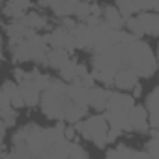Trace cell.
<instances>
[{
	"label": "cell",
	"mask_w": 159,
	"mask_h": 159,
	"mask_svg": "<svg viewBox=\"0 0 159 159\" xmlns=\"http://www.w3.org/2000/svg\"><path fill=\"white\" fill-rule=\"evenodd\" d=\"M66 88H67L66 81H62V79H51L47 88L41 90L39 105H41V111L47 118L64 120V112H66L67 105L71 103L69 98H67Z\"/></svg>",
	"instance_id": "obj_1"
},
{
	"label": "cell",
	"mask_w": 159,
	"mask_h": 159,
	"mask_svg": "<svg viewBox=\"0 0 159 159\" xmlns=\"http://www.w3.org/2000/svg\"><path fill=\"white\" fill-rule=\"evenodd\" d=\"M49 45L51 47H56V49H66V51H73L75 49V43H73V36H71V30H67L66 26H56L51 34L45 36Z\"/></svg>",
	"instance_id": "obj_4"
},
{
	"label": "cell",
	"mask_w": 159,
	"mask_h": 159,
	"mask_svg": "<svg viewBox=\"0 0 159 159\" xmlns=\"http://www.w3.org/2000/svg\"><path fill=\"white\" fill-rule=\"evenodd\" d=\"M135 105V99L131 94L122 92H111L107 99V111H129Z\"/></svg>",
	"instance_id": "obj_7"
},
{
	"label": "cell",
	"mask_w": 159,
	"mask_h": 159,
	"mask_svg": "<svg viewBox=\"0 0 159 159\" xmlns=\"http://www.w3.org/2000/svg\"><path fill=\"white\" fill-rule=\"evenodd\" d=\"M127 118H129V124H131V129L133 131H139V133H146L148 131V114H146V109L140 107V105H133L129 111H127Z\"/></svg>",
	"instance_id": "obj_6"
},
{
	"label": "cell",
	"mask_w": 159,
	"mask_h": 159,
	"mask_svg": "<svg viewBox=\"0 0 159 159\" xmlns=\"http://www.w3.org/2000/svg\"><path fill=\"white\" fill-rule=\"evenodd\" d=\"M101 21H103V25H107V26L112 28V30H122L125 19L118 13L116 8H112V6H105V8L101 10Z\"/></svg>",
	"instance_id": "obj_13"
},
{
	"label": "cell",
	"mask_w": 159,
	"mask_h": 159,
	"mask_svg": "<svg viewBox=\"0 0 159 159\" xmlns=\"http://www.w3.org/2000/svg\"><path fill=\"white\" fill-rule=\"evenodd\" d=\"M79 129V133H81L86 140H92L94 146L98 148H105L107 146V131H109V124L105 120L103 114H94L90 118H86L84 122H77L75 124Z\"/></svg>",
	"instance_id": "obj_3"
},
{
	"label": "cell",
	"mask_w": 159,
	"mask_h": 159,
	"mask_svg": "<svg viewBox=\"0 0 159 159\" xmlns=\"http://www.w3.org/2000/svg\"><path fill=\"white\" fill-rule=\"evenodd\" d=\"M86 71H88V69H86L84 64H79V62H75L73 58H69V60L60 67V77H62V81L71 83V81H75L77 77L84 75Z\"/></svg>",
	"instance_id": "obj_10"
},
{
	"label": "cell",
	"mask_w": 159,
	"mask_h": 159,
	"mask_svg": "<svg viewBox=\"0 0 159 159\" xmlns=\"http://www.w3.org/2000/svg\"><path fill=\"white\" fill-rule=\"evenodd\" d=\"M66 92H67V98H69V101H71V103L83 105V107H88V88H84V86H81L79 83H75V81H73L71 84H67Z\"/></svg>",
	"instance_id": "obj_14"
},
{
	"label": "cell",
	"mask_w": 159,
	"mask_h": 159,
	"mask_svg": "<svg viewBox=\"0 0 159 159\" xmlns=\"http://www.w3.org/2000/svg\"><path fill=\"white\" fill-rule=\"evenodd\" d=\"M116 10H118V13H120L124 19H127V17L139 13V10H137V6H135L133 0H116Z\"/></svg>",
	"instance_id": "obj_22"
},
{
	"label": "cell",
	"mask_w": 159,
	"mask_h": 159,
	"mask_svg": "<svg viewBox=\"0 0 159 159\" xmlns=\"http://www.w3.org/2000/svg\"><path fill=\"white\" fill-rule=\"evenodd\" d=\"M69 58H71V56H69V51L51 47L49 52H47V66H51V67H54V69H60Z\"/></svg>",
	"instance_id": "obj_16"
},
{
	"label": "cell",
	"mask_w": 159,
	"mask_h": 159,
	"mask_svg": "<svg viewBox=\"0 0 159 159\" xmlns=\"http://www.w3.org/2000/svg\"><path fill=\"white\" fill-rule=\"evenodd\" d=\"M0 155H6V152H4V144H2V140H0Z\"/></svg>",
	"instance_id": "obj_25"
},
{
	"label": "cell",
	"mask_w": 159,
	"mask_h": 159,
	"mask_svg": "<svg viewBox=\"0 0 159 159\" xmlns=\"http://www.w3.org/2000/svg\"><path fill=\"white\" fill-rule=\"evenodd\" d=\"M107 157H137V159H140V157H148V153L146 152H140V150L127 148L125 144H120L118 148L109 150L107 152Z\"/></svg>",
	"instance_id": "obj_20"
},
{
	"label": "cell",
	"mask_w": 159,
	"mask_h": 159,
	"mask_svg": "<svg viewBox=\"0 0 159 159\" xmlns=\"http://www.w3.org/2000/svg\"><path fill=\"white\" fill-rule=\"evenodd\" d=\"M32 8L30 0H8L6 2V8H4V13L10 17V19H23L28 10Z\"/></svg>",
	"instance_id": "obj_11"
},
{
	"label": "cell",
	"mask_w": 159,
	"mask_h": 159,
	"mask_svg": "<svg viewBox=\"0 0 159 159\" xmlns=\"http://www.w3.org/2000/svg\"><path fill=\"white\" fill-rule=\"evenodd\" d=\"M148 129H150L152 139L146 144V153H148V157L157 159L159 157V135H157V127H148Z\"/></svg>",
	"instance_id": "obj_21"
},
{
	"label": "cell",
	"mask_w": 159,
	"mask_h": 159,
	"mask_svg": "<svg viewBox=\"0 0 159 159\" xmlns=\"http://www.w3.org/2000/svg\"><path fill=\"white\" fill-rule=\"evenodd\" d=\"M109 90L107 88H103V86H92V88H88V105L92 107V109H96L98 112L99 111H105L107 109V99H109Z\"/></svg>",
	"instance_id": "obj_8"
},
{
	"label": "cell",
	"mask_w": 159,
	"mask_h": 159,
	"mask_svg": "<svg viewBox=\"0 0 159 159\" xmlns=\"http://www.w3.org/2000/svg\"><path fill=\"white\" fill-rule=\"evenodd\" d=\"M146 114H148V125L150 127H157V88H153L150 92V96L146 98Z\"/></svg>",
	"instance_id": "obj_18"
},
{
	"label": "cell",
	"mask_w": 159,
	"mask_h": 159,
	"mask_svg": "<svg viewBox=\"0 0 159 159\" xmlns=\"http://www.w3.org/2000/svg\"><path fill=\"white\" fill-rule=\"evenodd\" d=\"M67 157H88V152L81 146V144H75L73 140L69 142V150H67Z\"/></svg>",
	"instance_id": "obj_23"
},
{
	"label": "cell",
	"mask_w": 159,
	"mask_h": 159,
	"mask_svg": "<svg viewBox=\"0 0 159 159\" xmlns=\"http://www.w3.org/2000/svg\"><path fill=\"white\" fill-rule=\"evenodd\" d=\"M140 25H142V30H144V36H152L155 38L157 32H159V17L155 11H142L137 15Z\"/></svg>",
	"instance_id": "obj_12"
},
{
	"label": "cell",
	"mask_w": 159,
	"mask_h": 159,
	"mask_svg": "<svg viewBox=\"0 0 159 159\" xmlns=\"http://www.w3.org/2000/svg\"><path fill=\"white\" fill-rule=\"evenodd\" d=\"M2 90L6 94V98L10 99L11 107L13 109H23L25 107V101H23V96H21V90H19V84L13 83V81H6L2 84Z\"/></svg>",
	"instance_id": "obj_15"
},
{
	"label": "cell",
	"mask_w": 159,
	"mask_h": 159,
	"mask_svg": "<svg viewBox=\"0 0 159 159\" xmlns=\"http://www.w3.org/2000/svg\"><path fill=\"white\" fill-rule=\"evenodd\" d=\"M26 28H30V30H36V32H39V30H43V28H47L49 26V21L43 17V15H39V13H36V11H28L23 19H19Z\"/></svg>",
	"instance_id": "obj_17"
},
{
	"label": "cell",
	"mask_w": 159,
	"mask_h": 159,
	"mask_svg": "<svg viewBox=\"0 0 159 159\" xmlns=\"http://www.w3.org/2000/svg\"><path fill=\"white\" fill-rule=\"evenodd\" d=\"M15 79L25 101V107H36L39 103V94L41 90L47 88V84L51 83V77L41 73L39 69L34 71H23V69H15Z\"/></svg>",
	"instance_id": "obj_2"
},
{
	"label": "cell",
	"mask_w": 159,
	"mask_h": 159,
	"mask_svg": "<svg viewBox=\"0 0 159 159\" xmlns=\"http://www.w3.org/2000/svg\"><path fill=\"white\" fill-rule=\"evenodd\" d=\"M109 127L112 129H118L122 133L125 131H131V124H129V118H127V111H109L107 114H103Z\"/></svg>",
	"instance_id": "obj_9"
},
{
	"label": "cell",
	"mask_w": 159,
	"mask_h": 159,
	"mask_svg": "<svg viewBox=\"0 0 159 159\" xmlns=\"http://www.w3.org/2000/svg\"><path fill=\"white\" fill-rule=\"evenodd\" d=\"M139 79H140V77H139L131 67L124 66V67L116 69L114 79H112V86H116V88H120V90H131L135 84H139Z\"/></svg>",
	"instance_id": "obj_5"
},
{
	"label": "cell",
	"mask_w": 159,
	"mask_h": 159,
	"mask_svg": "<svg viewBox=\"0 0 159 159\" xmlns=\"http://www.w3.org/2000/svg\"><path fill=\"white\" fill-rule=\"evenodd\" d=\"M6 129H8V125H6L2 120H0V140L4 139V135H6Z\"/></svg>",
	"instance_id": "obj_24"
},
{
	"label": "cell",
	"mask_w": 159,
	"mask_h": 159,
	"mask_svg": "<svg viewBox=\"0 0 159 159\" xmlns=\"http://www.w3.org/2000/svg\"><path fill=\"white\" fill-rule=\"evenodd\" d=\"M86 109H88V107L77 105V103H69V105H67V109H66V112H64V122H67V124L75 125L77 122H81V120L84 118Z\"/></svg>",
	"instance_id": "obj_19"
},
{
	"label": "cell",
	"mask_w": 159,
	"mask_h": 159,
	"mask_svg": "<svg viewBox=\"0 0 159 159\" xmlns=\"http://www.w3.org/2000/svg\"><path fill=\"white\" fill-rule=\"evenodd\" d=\"M79 2H94V0H79Z\"/></svg>",
	"instance_id": "obj_26"
}]
</instances>
